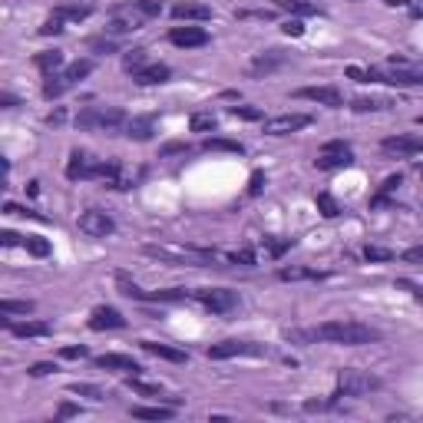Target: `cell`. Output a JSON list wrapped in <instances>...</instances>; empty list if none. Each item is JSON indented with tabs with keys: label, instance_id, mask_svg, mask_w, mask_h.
Returning a JSON list of instances; mask_svg holds the SVG:
<instances>
[{
	"label": "cell",
	"instance_id": "obj_26",
	"mask_svg": "<svg viewBox=\"0 0 423 423\" xmlns=\"http://www.w3.org/2000/svg\"><path fill=\"white\" fill-rule=\"evenodd\" d=\"M136 420H172L176 417V407L169 404V407H133L129 410Z\"/></svg>",
	"mask_w": 423,
	"mask_h": 423
},
{
	"label": "cell",
	"instance_id": "obj_44",
	"mask_svg": "<svg viewBox=\"0 0 423 423\" xmlns=\"http://www.w3.org/2000/svg\"><path fill=\"white\" fill-rule=\"evenodd\" d=\"M53 33H63V20H60V17H50L44 27H40V37H53Z\"/></svg>",
	"mask_w": 423,
	"mask_h": 423
},
{
	"label": "cell",
	"instance_id": "obj_20",
	"mask_svg": "<svg viewBox=\"0 0 423 423\" xmlns=\"http://www.w3.org/2000/svg\"><path fill=\"white\" fill-rule=\"evenodd\" d=\"M142 350L152 354V357H162V361H172V364H185L189 354L179 348H169V344H159V341H142Z\"/></svg>",
	"mask_w": 423,
	"mask_h": 423
},
{
	"label": "cell",
	"instance_id": "obj_45",
	"mask_svg": "<svg viewBox=\"0 0 423 423\" xmlns=\"http://www.w3.org/2000/svg\"><path fill=\"white\" fill-rule=\"evenodd\" d=\"M348 76L357 83H374V70H361V66H348Z\"/></svg>",
	"mask_w": 423,
	"mask_h": 423
},
{
	"label": "cell",
	"instance_id": "obj_61",
	"mask_svg": "<svg viewBox=\"0 0 423 423\" xmlns=\"http://www.w3.org/2000/svg\"><path fill=\"white\" fill-rule=\"evenodd\" d=\"M417 122H420V126H423V116H417Z\"/></svg>",
	"mask_w": 423,
	"mask_h": 423
},
{
	"label": "cell",
	"instance_id": "obj_40",
	"mask_svg": "<svg viewBox=\"0 0 423 423\" xmlns=\"http://www.w3.org/2000/svg\"><path fill=\"white\" fill-rule=\"evenodd\" d=\"M126 384H129V387H133L136 393H142V397H156V400H162V387H152V384H142V380H136V374H133V377L126 380Z\"/></svg>",
	"mask_w": 423,
	"mask_h": 423
},
{
	"label": "cell",
	"instance_id": "obj_60",
	"mask_svg": "<svg viewBox=\"0 0 423 423\" xmlns=\"http://www.w3.org/2000/svg\"><path fill=\"white\" fill-rule=\"evenodd\" d=\"M391 7H404V3H410V0H387Z\"/></svg>",
	"mask_w": 423,
	"mask_h": 423
},
{
	"label": "cell",
	"instance_id": "obj_23",
	"mask_svg": "<svg viewBox=\"0 0 423 423\" xmlns=\"http://www.w3.org/2000/svg\"><path fill=\"white\" fill-rule=\"evenodd\" d=\"M285 60H288V53H281V50H268V53L255 57V63H252V73H255V76L272 73V70H278Z\"/></svg>",
	"mask_w": 423,
	"mask_h": 423
},
{
	"label": "cell",
	"instance_id": "obj_33",
	"mask_svg": "<svg viewBox=\"0 0 423 423\" xmlns=\"http://www.w3.org/2000/svg\"><path fill=\"white\" fill-rule=\"evenodd\" d=\"M90 50L93 53H116V50H120V40H116L113 33H106V37H93Z\"/></svg>",
	"mask_w": 423,
	"mask_h": 423
},
{
	"label": "cell",
	"instance_id": "obj_47",
	"mask_svg": "<svg viewBox=\"0 0 423 423\" xmlns=\"http://www.w3.org/2000/svg\"><path fill=\"white\" fill-rule=\"evenodd\" d=\"M228 261H235V265H255V252H248V248H242V252H232V255H228Z\"/></svg>",
	"mask_w": 423,
	"mask_h": 423
},
{
	"label": "cell",
	"instance_id": "obj_30",
	"mask_svg": "<svg viewBox=\"0 0 423 423\" xmlns=\"http://www.w3.org/2000/svg\"><path fill=\"white\" fill-rule=\"evenodd\" d=\"M400 182H404L400 176H387V179H384V185H380V192L370 198V205H374V209H377V205H387V198L400 189Z\"/></svg>",
	"mask_w": 423,
	"mask_h": 423
},
{
	"label": "cell",
	"instance_id": "obj_50",
	"mask_svg": "<svg viewBox=\"0 0 423 423\" xmlns=\"http://www.w3.org/2000/svg\"><path fill=\"white\" fill-rule=\"evenodd\" d=\"M86 354H90V350L83 348V344H79V348H63L60 350V357H66V361H83Z\"/></svg>",
	"mask_w": 423,
	"mask_h": 423
},
{
	"label": "cell",
	"instance_id": "obj_41",
	"mask_svg": "<svg viewBox=\"0 0 423 423\" xmlns=\"http://www.w3.org/2000/svg\"><path fill=\"white\" fill-rule=\"evenodd\" d=\"M70 393H76V397H90V400H103L106 393L100 391V387H93V384H70Z\"/></svg>",
	"mask_w": 423,
	"mask_h": 423
},
{
	"label": "cell",
	"instance_id": "obj_15",
	"mask_svg": "<svg viewBox=\"0 0 423 423\" xmlns=\"http://www.w3.org/2000/svg\"><path fill=\"white\" fill-rule=\"evenodd\" d=\"M126 136L136 139V142H146V139L156 133V116H133V120H126Z\"/></svg>",
	"mask_w": 423,
	"mask_h": 423
},
{
	"label": "cell",
	"instance_id": "obj_55",
	"mask_svg": "<svg viewBox=\"0 0 423 423\" xmlns=\"http://www.w3.org/2000/svg\"><path fill=\"white\" fill-rule=\"evenodd\" d=\"M0 242H3L7 248H10V245H24V238H20L17 232H0Z\"/></svg>",
	"mask_w": 423,
	"mask_h": 423
},
{
	"label": "cell",
	"instance_id": "obj_39",
	"mask_svg": "<svg viewBox=\"0 0 423 423\" xmlns=\"http://www.w3.org/2000/svg\"><path fill=\"white\" fill-rule=\"evenodd\" d=\"M205 149H215V152H238V156H242L245 146H242V142H232V139H209V142H205Z\"/></svg>",
	"mask_w": 423,
	"mask_h": 423
},
{
	"label": "cell",
	"instance_id": "obj_29",
	"mask_svg": "<svg viewBox=\"0 0 423 423\" xmlns=\"http://www.w3.org/2000/svg\"><path fill=\"white\" fill-rule=\"evenodd\" d=\"M278 278L281 281H317V278H324L321 272H314V268H278Z\"/></svg>",
	"mask_w": 423,
	"mask_h": 423
},
{
	"label": "cell",
	"instance_id": "obj_42",
	"mask_svg": "<svg viewBox=\"0 0 423 423\" xmlns=\"http://www.w3.org/2000/svg\"><path fill=\"white\" fill-rule=\"evenodd\" d=\"M364 258H367V261H393V252L391 248H380V245H367V248H364Z\"/></svg>",
	"mask_w": 423,
	"mask_h": 423
},
{
	"label": "cell",
	"instance_id": "obj_10",
	"mask_svg": "<svg viewBox=\"0 0 423 423\" xmlns=\"http://www.w3.org/2000/svg\"><path fill=\"white\" fill-rule=\"evenodd\" d=\"M90 328H93V331H120V328H126V317H122L116 308L100 304V308H93Z\"/></svg>",
	"mask_w": 423,
	"mask_h": 423
},
{
	"label": "cell",
	"instance_id": "obj_31",
	"mask_svg": "<svg viewBox=\"0 0 423 423\" xmlns=\"http://www.w3.org/2000/svg\"><path fill=\"white\" fill-rule=\"evenodd\" d=\"M129 10L139 14L142 20H146V17H159L162 14V0H133V3H129Z\"/></svg>",
	"mask_w": 423,
	"mask_h": 423
},
{
	"label": "cell",
	"instance_id": "obj_19",
	"mask_svg": "<svg viewBox=\"0 0 423 423\" xmlns=\"http://www.w3.org/2000/svg\"><path fill=\"white\" fill-rule=\"evenodd\" d=\"M93 169H96V162H93L90 156H86V152H79L76 149L73 156H70V166H66V176H70V179H93Z\"/></svg>",
	"mask_w": 423,
	"mask_h": 423
},
{
	"label": "cell",
	"instance_id": "obj_3",
	"mask_svg": "<svg viewBox=\"0 0 423 423\" xmlns=\"http://www.w3.org/2000/svg\"><path fill=\"white\" fill-rule=\"evenodd\" d=\"M370 391H380V377L367 374V370L344 367V370H337V391L331 397L334 400H341V397H364V393H370Z\"/></svg>",
	"mask_w": 423,
	"mask_h": 423
},
{
	"label": "cell",
	"instance_id": "obj_54",
	"mask_svg": "<svg viewBox=\"0 0 423 423\" xmlns=\"http://www.w3.org/2000/svg\"><path fill=\"white\" fill-rule=\"evenodd\" d=\"M261 185H265V172H255V176H252V185H248V196H258Z\"/></svg>",
	"mask_w": 423,
	"mask_h": 423
},
{
	"label": "cell",
	"instance_id": "obj_62",
	"mask_svg": "<svg viewBox=\"0 0 423 423\" xmlns=\"http://www.w3.org/2000/svg\"><path fill=\"white\" fill-rule=\"evenodd\" d=\"M417 169H420V176H423V166H417Z\"/></svg>",
	"mask_w": 423,
	"mask_h": 423
},
{
	"label": "cell",
	"instance_id": "obj_24",
	"mask_svg": "<svg viewBox=\"0 0 423 423\" xmlns=\"http://www.w3.org/2000/svg\"><path fill=\"white\" fill-rule=\"evenodd\" d=\"M73 86V79L66 73H46V79H44V96L46 100H60L63 93Z\"/></svg>",
	"mask_w": 423,
	"mask_h": 423
},
{
	"label": "cell",
	"instance_id": "obj_57",
	"mask_svg": "<svg viewBox=\"0 0 423 423\" xmlns=\"http://www.w3.org/2000/svg\"><path fill=\"white\" fill-rule=\"evenodd\" d=\"M63 120H66V113H63V109H53V113L46 116V122H50V126H60Z\"/></svg>",
	"mask_w": 423,
	"mask_h": 423
},
{
	"label": "cell",
	"instance_id": "obj_13",
	"mask_svg": "<svg viewBox=\"0 0 423 423\" xmlns=\"http://www.w3.org/2000/svg\"><path fill=\"white\" fill-rule=\"evenodd\" d=\"M96 367H103V370H120V374H139V370H142L139 361H133L129 354H100V357H96Z\"/></svg>",
	"mask_w": 423,
	"mask_h": 423
},
{
	"label": "cell",
	"instance_id": "obj_21",
	"mask_svg": "<svg viewBox=\"0 0 423 423\" xmlns=\"http://www.w3.org/2000/svg\"><path fill=\"white\" fill-rule=\"evenodd\" d=\"M93 10H96L93 3H60V7L53 10V17H60L63 24H79V20H86Z\"/></svg>",
	"mask_w": 423,
	"mask_h": 423
},
{
	"label": "cell",
	"instance_id": "obj_8",
	"mask_svg": "<svg viewBox=\"0 0 423 423\" xmlns=\"http://www.w3.org/2000/svg\"><path fill=\"white\" fill-rule=\"evenodd\" d=\"M304 126H311L308 113H285V116H274V120L265 122V133L268 136H288V133H298Z\"/></svg>",
	"mask_w": 423,
	"mask_h": 423
},
{
	"label": "cell",
	"instance_id": "obj_53",
	"mask_svg": "<svg viewBox=\"0 0 423 423\" xmlns=\"http://www.w3.org/2000/svg\"><path fill=\"white\" fill-rule=\"evenodd\" d=\"M281 30H285L288 37H301V33H304V27H301V20H288L285 27H281Z\"/></svg>",
	"mask_w": 423,
	"mask_h": 423
},
{
	"label": "cell",
	"instance_id": "obj_1",
	"mask_svg": "<svg viewBox=\"0 0 423 423\" xmlns=\"http://www.w3.org/2000/svg\"><path fill=\"white\" fill-rule=\"evenodd\" d=\"M288 341L294 344H344V348H361L380 341V331L361 321H324L317 328H301V331H285Z\"/></svg>",
	"mask_w": 423,
	"mask_h": 423
},
{
	"label": "cell",
	"instance_id": "obj_36",
	"mask_svg": "<svg viewBox=\"0 0 423 423\" xmlns=\"http://www.w3.org/2000/svg\"><path fill=\"white\" fill-rule=\"evenodd\" d=\"M189 126H192V133H212V129L218 126V120H215L212 113H196Z\"/></svg>",
	"mask_w": 423,
	"mask_h": 423
},
{
	"label": "cell",
	"instance_id": "obj_18",
	"mask_svg": "<svg viewBox=\"0 0 423 423\" xmlns=\"http://www.w3.org/2000/svg\"><path fill=\"white\" fill-rule=\"evenodd\" d=\"M374 83H387V86H423V73H407V70L377 73V70H374Z\"/></svg>",
	"mask_w": 423,
	"mask_h": 423
},
{
	"label": "cell",
	"instance_id": "obj_22",
	"mask_svg": "<svg viewBox=\"0 0 423 423\" xmlns=\"http://www.w3.org/2000/svg\"><path fill=\"white\" fill-rule=\"evenodd\" d=\"M274 7H278V10H285V14H291V17H314V14H321V7L311 3V0H274Z\"/></svg>",
	"mask_w": 423,
	"mask_h": 423
},
{
	"label": "cell",
	"instance_id": "obj_56",
	"mask_svg": "<svg viewBox=\"0 0 423 423\" xmlns=\"http://www.w3.org/2000/svg\"><path fill=\"white\" fill-rule=\"evenodd\" d=\"M238 17H261V20H272L274 10H242Z\"/></svg>",
	"mask_w": 423,
	"mask_h": 423
},
{
	"label": "cell",
	"instance_id": "obj_7",
	"mask_svg": "<svg viewBox=\"0 0 423 423\" xmlns=\"http://www.w3.org/2000/svg\"><path fill=\"white\" fill-rule=\"evenodd\" d=\"M79 232L83 235H90V238H106V235H113L116 232V222L100 209H90L79 215Z\"/></svg>",
	"mask_w": 423,
	"mask_h": 423
},
{
	"label": "cell",
	"instance_id": "obj_52",
	"mask_svg": "<svg viewBox=\"0 0 423 423\" xmlns=\"http://www.w3.org/2000/svg\"><path fill=\"white\" fill-rule=\"evenodd\" d=\"M176 152H189V142H166L159 156H176Z\"/></svg>",
	"mask_w": 423,
	"mask_h": 423
},
{
	"label": "cell",
	"instance_id": "obj_28",
	"mask_svg": "<svg viewBox=\"0 0 423 423\" xmlns=\"http://www.w3.org/2000/svg\"><path fill=\"white\" fill-rule=\"evenodd\" d=\"M116 285H120V291L126 294V298H133V301H152V291H142L136 281H129L122 272L116 274Z\"/></svg>",
	"mask_w": 423,
	"mask_h": 423
},
{
	"label": "cell",
	"instance_id": "obj_37",
	"mask_svg": "<svg viewBox=\"0 0 423 423\" xmlns=\"http://www.w3.org/2000/svg\"><path fill=\"white\" fill-rule=\"evenodd\" d=\"M0 314H33V301H0Z\"/></svg>",
	"mask_w": 423,
	"mask_h": 423
},
{
	"label": "cell",
	"instance_id": "obj_38",
	"mask_svg": "<svg viewBox=\"0 0 423 423\" xmlns=\"http://www.w3.org/2000/svg\"><path fill=\"white\" fill-rule=\"evenodd\" d=\"M93 66H96V63L93 60H76V63H70V66H66V70H63V73L70 76V79H83V76H90L93 73Z\"/></svg>",
	"mask_w": 423,
	"mask_h": 423
},
{
	"label": "cell",
	"instance_id": "obj_16",
	"mask_svg": "<svg viewBox=\"0 0 423 423\" xmlns=\"http://www.w3.org/2000/svg\"><path fill=\"white\" fill-rule=\"evenodd\" d=\"M169 76H172V70H169L166 63H146L139 73H133V79L142 83V86H156V83H166Z\"/></svg>",
	"mask_w": 423,
	"mask_h": 423
},
{
	"label": "cell",
	"instance_id": "obj_4",
	"mask_svg": "<svg viewBox=\"0 0 423 423\" xmlns=\"http://www.w3.org/2000/svg\"><path fill=\"white\" fill-rule=\"evenodd\" d=\"M354 162V152L344 139H331V142H324L321 146V156L314 159V166L321 172H331V169H348Z\"/></svg>",
	"mask_w": 423,
	"mask_h": 423
},
{
	"label": "cell",
	"instance_id": "obj_11",
	"mask_svg": "<svg viewBox=\"0 0 423 423\" xmlns=\"http://www.w3.org/2000/svg\"><path fill=\"white\" fill-rule=\"evenodd\" d=\"M169 44L182 46V50H192V46L209 44V33L202 30V27H172L169 30Z\"/></svg>",
	"mask_w": 423,
	"mask_h": 423
},
{
	"label": "cell",
	"instance_id": "obj_27",
	"mask_svg": "<svg viewBox=\"0 0 423 423\" xmlns=\"http://www.w3.org/2000/svg\"><path fill=\"white\" fill-rule=\"evenodd\" d=\"M33 63H37V70H44V76L46 73H57L63 66V53L60 50H46V53H37L33 57Z\"/></svg>",
	"mask_w": 423,
	"mask_h": 423
},
{
	"label": "cell",
	"instance_id": "obj_32",
	"mask_svg": "<svg viewBox=\"0 0 423 423\" xmlns=\"http://www.w3.org/2000/svg\"><path fill=\"white\" fill-rule=\"evenodd\" d=\"M24 248H27L33 258H46V255H50V242H46L44 235H27V238H24Z\"/></svg>",
	"mask_w": 423,
	"mask_h": 423
},
{
	"label": "cell",
	"instance_id": "obj_12",
	"mask_svg": "<svg viewBox=\"0 0 423 423\" xmlns=\"http://www.w3.org/2000/svg\"><path fill=\"white\" fill-rule=\"evenodd\" d=\"M3 324L14 337H50L53 334V324L46 321H3Z\"/></svg>",
	"mask_w": 423,
	"mask_h": 423
},
{
	"label": "cell",
	"instance_id": "obj_35",
	"mask_svg": "<svg viewBox=\"0 0 423 423\" xmlns=\"http://www.w3.org/2000/svg\"><path fill=\"white\" fill-rule=\"evenodd\" d=\"M146 66V50H129L126 57H122V70L126 73H139Z\"/></svg>",
	"mask_w": 423,
	"mask_h": 423
},
{
	"label": "cell",
	"instance_id": "obj_58",
	"mask_svg": "<svg viewBox=\"0 0 423 423\" xmlns=\"http://www.w3.org/2000/svg\"><path fill=\"white\" fill-rule=\"evenodd\" d=\"M76 413H79V407H73V404H63L57 417H76Z\"/></svg>",
	"mask_w": 423,
	"mask_h": 423
},
{
	"label": "cell",
	"instance_id": "obj_5",
	"mask_svg": "<svg viewBox=\"0 0 423 423\" xmlns=\"http://www.w3.org/2000/svg\"><path fill=\"white\" fill-rule=\"evenodd\" d=\"M209 361H228V357H261L265 354V344H255V341H222V344H212Z\"/></svg>",
	"mask_w": 423,
	"mask_h": 423
},
{
	"label": "cell",
	"instance_id": "obj_59",
	"mask_svg": "<svg viewBox=\"0 0 423 423\" xmlns=\"http://www.w3.org/2000/svg\"><path fill=\"white\" fill-rule=\"evenodd\" d=\"M0 103L10 109V106H17V96H14V93H3V96H0Z\"/></svg>",
	"mask_w": 423,
	"mask_h": 423
},
{
	"label": "cell",
	"instance_id": "obj_6",
	"mask_svg": "<svg viewBox=\"0 0 423 423\" xmlns=\"http://www.w3.org/2000/svg\"><path fill=\"white\" fill-rule=\"evenodd\" d=\"M196 298L209 308L212 314H228V311L238 308V294L228 291V288H198Z\"/></svg>",
	"mask_w": 423,
	"mask_h": 423
},
{
	"label": "cell",
	"instance_id": "obj_49",
	"mask_svg": "<svg viewBox=\"0 0 423 423\" xmlns=\"http://www.w3.org/2000/svg\"><path fill=\"white\" fill-rule=\"evenodd\" d=\"M291 245H294L291 238H281V242H272V238H268V252H272L274 258H281V255L288 252V248H291Z\"/></svg>",
	"mask_w": 423,
	"mask_h": 423
},
{
	"label": "cell",
	"instance_id": "obj_9",
	"mask_svg": "<svg viewBox=\"0 0 423 423\" xmlns=\"http://www.w3.org/2000/svg\"><path fill=\"white\" fill-rule=\"evenodd\" d=\"M298 100H311V103H321L328 106V109H341L344 106V96L337 86H301V90H294Z\"/></svg>",
	"mask_w": 423,
	"mask_h": 423
},
{
	"label": "cell",
	"instance_id": "obj_14",
	"mask_svg": "<svg viewBox=\"0 0 423 423\" xmlns=\"http://www.w3.org/2000/svg\"><path fill=\"white\" fill-rule=\"evenodd\" d=\"M172 17L176 20H212V7H205V3H196V0H179L176 7H172Z\"/></svg>",
	"mask_w": 423,
	"mask_h": 423
},
{
	"label": "cell",
	"instance_id": "obj_48",
	"mask_svg": "<svg viewBox=\"0 0 423 423\" xmlns=\"http://www.w3.org/2000/svg\"><path fill=\"white\" fill-rule=\"evenodd\" d=\"M397 288H404V291H410L417 301H423V285H413V281H407V278H397Z\"/></svg>",
	"mask_w": 423,
	"mask_h": 423
},
{
	"label": "cell",
	"instance_id": "obj_2",
	"mask_svg": "<svg viewBox=\"0 0 423 423\" xmlns=\"http://www.w3.org/2000/svg\"><path fill=\"white\" fill-rule=\"evenodd\" d=\"M126 126V113L120 106H86L76 113V129H120Z\"/></svg>",
	"mask_w": 423,
	"mask_h": 423
},
{
	"label": "cell",
	"instance_id": "obj_17",
	"mask_svg": "<svg viewBox=\"0 0 423 423\" xmlns=\"http://www.w3.org/2000/svg\"><path fill=\"white\" fill-rule=\"evenodd\" d=\"M384 149L400 152V156H417V152H423V136H391L384 139Z\"/></svg>",
	"mask_w": 423,
	"mask_h": 423
},
{
	"label": "cell",
	"instance_id": "obj_25",
	"mask_svg": "<svg viewBox=\"0 0 423 423\" xmlns=\"http://www.w3.org/2000/svg\"><path fill=\"white\" fill-rule=\"evenodd\" d=\"M391 100H384V96H357L354 103H350V109L354 113H380V109H391Z\"/></svg>",
	"mask_w": 423,
	"mask_h": 423
},
{
	"label": "cell",
	"instance_id": "obj_46",
	"mask_svg": "<svg viewBox=\"0 0 423 423\" xmlns=\"http://www.w3.org/2000/svg\"><path fill=\"white\" fill-rule=\"evenodd\" d=\"M46 374H57V364L40 361V364H33L30 367V377H46Z\"/></svg>",
	"mask_w": 423,
	"mask_h": 423
},
{
	"label": "cell",
	"instance_id": "obj_34",
	"mask_svg": "<svg viewBox=\"0 0 423 423\" xmlns=\"http://www.w3.org/2000/svg\"><path fill=\"white\" fill-rule=\"evenodd\" d=\"M317 209H321L324 218H337V215H341V205L334 202L331 192H317Z\"/></svg>",
	"mask_w": 423,
	"mask_h": 423
},
{
	"label": "cell",
	"instance_id": "obj_51",
	"mask_svg": "<svg viewBox=\"0 0 423 423\" xmlns=\"http://www.w3.org/2000/svg\"><path fill=\"white\" fill-rule=\"evenodd\" d=\"M404 261H410V265H423V245L407 248V252H404Z\"/></svg>",
	"mask_w": 423,
	"mask_h": 423
},
{
	"label": "cell",
	"instance_id": "obj_43",
	"mask_svg": "<svg viewBox=\"0 0 423 423\" xmlns=\"http://www.w3.org/2000/svg\"><path fill=\"white\" fill-rule=\"evenodd\" d=\"M232 116H238V120H261V109H255V106H232Z\"/></svg>",
	"mask_w": 423,
	"mask_h": 423
}]
</instances>
